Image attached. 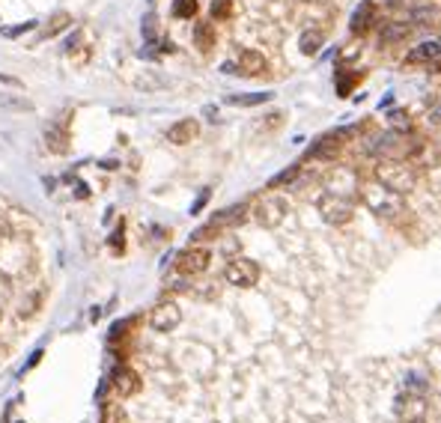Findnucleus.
I'll return each instance as SVG.
<instances>
[{"label": "nucleus", "instance_id": "nucleus-30", "mask_svg": "<svg viewBox=\"0 0 441 423\" xmlns=\"http://www.w3.org/2000/svg\"><path fill=\"white\" fill-rule=\"evenodd\" d=\"M435 18H438V9H433V6L414 9V24H421V27H426V24H435Z\"/></svg>", "mask_w": 441, "mask_h": 423}, {"label": "nucleus", "instance_id": "nucleus-24", "mask_svg": "<svg viewBox=\"0 0 441 423\" xmlns=\"http://www.w3.org/2000/svg\"><path fill=\"white\" fill-rule=\"evenodd\" d=\"M72 24V15L69 12H54L51 18H48V24H45V36H57L60 30H66Z\"/></svg>", "mask_w": 441, "mask_h": 423}, {"label": "nucleus", "instance_id": "nucleus-20", "mask_svg": "<svg viewBox=\"0 0 441 423\" xmlns=\"http://www.w3.org/2000/svg\"><path fill=\"white\" fill-rule=\"evenodd\" d=\"M248 206L245 203H238V206H230V209H224L221 212V215H215V218H212L209 223H215V227L218 230H224V227H236V223H242L245 218H248Z\"/></svg>", "mask_w": 441, "mask_h": 423}, {"label": "nucleus", "instance_id": "nucleus-22", "mask_svg": "<svg viewBox=\"0 0 441 423\" xmlns=\"http://www.w3.org/2000/svg\"><path fill=\"white\" fill-rule=\"evenodd\" d=\"M388 122H390V131L411 134V129H414V122H411V117H409V110H402V108L390 110V114H388Z\"/></svg>", "mask_w": 441, "mask_h": 423}, {"label": "nucleus", "instance_id": "nucleus-9", "mask_svg": "<svg viewBox=\"0 0 441 423\" xmlns=\"http://www.w3.org/2000/svg\"><path fill=\"white\" fill-rule=\"evenodd\" d=\"M394 415L400 420H421V417H426V396H414V393L402 391L394 400Z\"/></svg>", "mask_w": 441, "mask_h": 423}, {"label": "nucleus", "instance_id": "nucleus-2", "mask_svg": "<svg viewBox=\"0 0 441 423\" xmlns=\"http://www.w3.org/2000/svg\"><path fill=\"white\" fill-rule=\"evenodd\" d=\"M373 173H376V182H382L385 188L397 191L402 197L414 191V185H418V170L409 161H379Z\"/></svg>", "mask_w": 441, "mask_h": 423}, {"label": "nucleus", "instance_id": "nucleus-13", "mask_svg": "<svg viewBox=\"0 0 441 423\" xmlns=\"http://www.w3.org/2000/svg\"><path fill=\"white\" fill-rule=\"evenodd\" d=\"M269 69V60L262 57L260 51H254V48H245L242 54H238V74H245V78H257V74H266Z\"/></svg>", "mask_w": 441, "mask_h": 423}, {"label": "nucleus", "instance_id": "nucleus-3", "mask_svg": "<svg viewBox=\"0 0 441 423\" xmlns=\"http://www.w3.org/2000/svg\"><path fill=\"white\" fill-rule=\"evenodd\" d=\"M418 143H421V138H414V134L385 131V134H379V138H376L373 152L379 155V161H411Z\"/></svg>", "mask_w": 441, "mask_h": 423}, {"label": "nucleus", "instance_id": "nucleus-8", "mask_svg": "<svg viewBox=\"0 0 441 423\" xmlns=\"http://www.w3.org/2000/svg\"><path fill=\"white\" fill-rule=\"evenodd\" d=\"M179 322H182V310L176 301H161L153 307V313H149V325H153V331H158V334L179 328Z\"/></svg>", "mask_w": 441, "mask_h": 423}, {"label": "nucleus", "instance_id": "nucleus-32", "mask_svg": "<svg viewBox=\"0 0 441 423\" xmlns=\"http://www.w3.org/2000/svg\"><path fill=\"white\" fill-rule=\"evenodd\" d=\"M27 30H33V21H24V24H18V27L4 30V36H21V33H27Z\"/></svg>", "mask_w": 441, "mask_h": 423}, {"label": "nucleus", "instance_id": "nucleus-25", "mask_svg": "<svg viewBox=\"0 0 441 423\" xmlns=\"http://www.w3.org/2000/svg\"><path fill=\"white\" fill-rule=\"evenodd\" d=\"M298 176H301V164H293V167H286L283 173H277V176L269 182V188L274 191V188H283V185H293Z\"/></svg>", "mask_w": 441, "mask_h": 423}, {"label": "nucleus", "instance_id": "nucleus-27", "mask_svg": "<svg viewBox=\"0 0 441 423\" xmlns=\"http://www.w3.org/2000/svg\"><path fill=\"white\" fill-rule=\"evenodd\" d=\"M200 4L197 0H173V15L176 18H194Z\"/></svg>", "mask_w": 441, "mask_h": 423}, {"label": "nucleus", "instance_id": "nucleus-12", "mask_svg": "<svg viewBox=\"0 0 441 423\" xmlns=\"http://www.w3.org/2000/svg\"><path fill=\"white\" fill-rule=\"evenodd\" d=\"M113 391H117L122 400H129V396H134L137 391H141V376H137L134 370H129V367H117L113 370Z\"/></svg>", "mask_w": 441, "mask_h": 423}, {"label": "nucleus", "instance_id": "nucleus-23", "mask_svg": "<svg viewBox=\"0 0 441 423\" xmlns=\"http://www.w3.org/2000/svg\"><path fill=\"white\" fill-rule=\"evenodd\" d=\"M271 93H254V96H230L226 105H236V108H254V105H262L269 102Z\"/></svg>", "mask_w": 441, "mask_h": 423}, {"label": "nucleus", "instance_id": "nucleus-35", "mask_svg": "<svg viewBox=\"0 0 441 423\" xmlns=\"http://www.w3.org/2000/svg\"><path fill=\"white\" fill-rule=\"evenodd\" d=\"M430 122H433V126H441V105L430 110Z\"/></svg>", "mask_w": 441, "mask_h": 423}, {"label": "nucleus", "instance_id": "nucleus-11", "mask_svg": "<svg viewBox=\"0 0 441 423\" xmlns=\"http://www.w3.org/2000/svg\"><path fill=\"white\" fill-rule=\"evenodd\" d=\"M373 21H376V4H373V0H361L358 9L352 12L349 30L355 33V36H367L370 27H373Z\"/></svg>", "mask_w": 441, "mask_h": 423}, {"label": "nucleus", "instance_id": "nucleus-31", "mask_svg": "<svg viewBox=\"0 0 441 423\" xmlns=\"http://www.w3.org/2000/svg\"><path fill=\"white\" fill-rule=\"evenodd\" d=\"M218 233H221V230L215 227V223H209V227H200V230H197V233L191 235V239H194V242L200 245V242H209V239H218Z\"/></svg>", "mask_w": 441, "mask_h": 423}, {"label": "nucleus", "instance_id": "nucleus-6", "mask_svg": "<svg viewBox=\"0 0 441 423\" xmlns=\"http://www.w3.org/2000/svg\"><path fill=\"white\" fill-rule=\"evenodd\" d=\"M224 278H226V283L238 286V289H250V286L260 280V266L254 263V259H248V256H236V259L226 263Z\"/></svg>", "mask_w": 441, "mask_h": 423}, {"label": "nucleus", "instance_id": "nucleus-14", "mask_svg": "<svg viewBox=\"0 0 441 423\" xmlns=\"http://www.w3.org/2000/svg\"><path fill=\"white\" fill-rule=\"evenodd\" d=\"M346 131H334V134H325V138H319V143L310 149V158H319V161H334L340 155V149H343V141Z\"/></svg>", "mask_w": 441, "mask_h": 423}, {"label": "nucleus", "instance_id": "nucleus-37", "mask_svg": "<svg viewBox=\"0 0 441 423\" xmlns=\"http://www.w3.org/2000/svg\"><path fill=\"white\" fill-rule=\"evenodd\" d=\"M0 316H4V313H0Z\"/></svg>", "mask_w": 441, "mask_h": 423}, {"label": "nucleus", "instance_id": "nucleus-36", "mask_svg": "<svg viewBox=\"0 0 441 423\" xmlns=\"http://www.w3.org/2000/svg\"><path fill=\"white\" fill-rule=\"evenodd\" d=\"M400 423H426V417H421V420H400Z\"/></svg>", "mask_w": 441, "mask_h": 423}, {"label": "nucleus", "instance_id": "nucleus-7", "mask_svg": "<svg viewBox=\"0 0 441 423\" xmlns=\"http://www.w3.org/2000/svg\"><path fill=\"white\" fill-rule=\"evenodd\" d=\"M209 259H212V254L206 251V247H200V245L185 247V251L176 256V271H179V275H185V278L203 275V271L209 268Z\"/></svg>", "mask_w": 441, "mask_h": 423}, {"label": "nucleus", "instance_id": "nucleus-18", "mask_svg": "<svg viewBox=\"0 0 441 423\" xmlns=\"http://www.w3.org/2000/svg\"><path fill=\"white\" fill-rule=\"evenodd\" d=\"M349 188H358V182H355V173L346 170V167H337L331 176H328V191L331 194H340V197H346Z\"/></svg>", "mask_w": 441, "mask_h": 423}, {"label": "nucleus", "instance_id": "nucleus-16", "mask_svg": "<svg viewBox=\"0 0 441 423\" xmlns=\"http://www.w3.org/2000/svg\"><path fill=\"white\" fill-rule=\"evenodd\" d=\"M409 36H411V24H406V21H388L385 27L379 30V42H382L385 48H390V45L406 42Z\"/></svg>", "mask_w": 441, "mask_h": 423}, {"label": "nucleus", "instance_id": "nucleus-28", "mask_svg": "<svg viewBox=\"0 0 441 423\" xmlns=\"http://www.w3.org/2000/svg\"><path fill=\"white\" fill-rule=\"evenodd\" d=\"M209 12H212V18L215 21H226L233 15V0H212Z\"/></svg>", "mask_w": 441, "mask_h": 423}, {"label": "nucleus", "instance_id": "nucleus-4", "mask_svg": "<svg viewBox=\"0 0 441 423\" xmlns=\"http://www.w3.org/2000/svg\"><path fill=\"white\" fill-rule=\"evenodd\" d=\"M286 212H289V200L283 194H266V197H260L257 206H254V218L260 227H266V230H274V227H281L283 218H286Z\"/></svg>", "mask_w": 441, "mask_h": 423}, {"label": "nucleus", "instance_id": "nucleus-1", "mask_svg": "<svg viewBox=\"0 0 441 423\" xmlns=\"http://www.w3.org/2000/svg\"><path fill=\"white\" fill-rule=\"evenodd\" d=\"M358 197H361V203L367 206L373 215H379V218H400L402 212H406V200H402V194L397 191H390L385 188L382 182H361L358 185Z\"/></svg>", "mask_w": 441, "mask_h": 423}, {"label": "nucleus", "instance_id": "nucleus-19", "mask_svg": "<svg viewBox=\"0 0 441 423\" xmlns=\"http://www.w3.org/2000/svg\"><path fill=\"white\" fill-rule=\"evenodd\" d=\"M215 42H218V36H215V24H209V21H197V27H194V45H197V51L209 54L212 48H215Z\"/></svg>", "mask_w": 441, "mask_h": 423}, {"label": "nucleus", "instance_id": "nucleus-21", "mask_svg": "<svg viewBox=\"0 0 441 423\" xmlns=\"http://www.w3.org/2000/svg\"><path fill=\"white\" fill-rule=\"evenodd\" d=\"M322 42H325V33L322 30H305V33H301V39H298V48H301V54L313 57V54H319Z\"/></svg>", "mask_w": 441, "mask_h": 423}, {"label": "nucleus", "instance_id": "nucleus-10", "mask_svg": "<svg viewBox=\"0 0 441 423\" xmlns=\"http://www.w3.org/2000/svg\"><path fill=\"white\" fill-rule=\"evenodd\" d=\"M409 66H441V39H430V42H421L414 45L409 57H406Z\"/></svg>", "mask_w": 441, "mask_h": 423}, {"label": "nucleus", "instance_id": "nucleus-15", "mask_svg": "<svg viewBox=\"0 0 441 423\" xmlns=\"http://www.w3.org/2000/svg\"><path fill=\"white\" fill-rule=\"evenodd\" d=\"M197 134H200V122L197 119H179L176 126L167 129V141L176 143V146H185V143L197 141Z\"/></svg>", "mask_w": 441, "mask_h": 423}, {"label": "nucleus", "instance_id": "nucleus-34", "mask_svg": "<svg viewBox=\"0 0 441 423\" xmlns=\"http://www.w3.org/2000/svg\"><path fill=\"white\" fill-rule=\"evenodd\" d=\"M9 235H12V227H9V221H6L4 215H0V239H9Z\"/></svg>", "mask_w": 441, "mask_h": 423}, {"label": "nucleus", "instance_id": "nucleus-26", "mask_svg": "<svg viewBox=\"0 0 441 423\" xmlns=\"http://www.w3.org/2000/svg\"><path fill=\"white\" fill-rule=\"evenodd\" d=\"M402 391L414 393V396H426V379L418 376V372H411V376H406V382H402Z\"/></svg>", "mask_w": 441, "mask_h": 423}, {"label": "nucleus", "instance_id": "nucleus-29", "mask_svg": "<svg viewBox=\"0 0 441 423\" xmlns=\"http://www.w3.org/2000/svg\"><path fill=\"white\" fill-rule=\"evenodd\" d=\"M69 60H72L75 66H84L87 60H90V45H84V42L72 45V48H69Z\"/></svg>", "mask_w": 441, "mask_h": 423}, {"label": "nucleus", "instance_id": "nucleus-5", "mask_svg": "<svg viewBox=\"0 0 441 423\" xmlns=\"http://www.w3.org/2000/svg\"><path fill=\"white\" fill-rule=\"evenodd\" d=\"M319 215H322L325 223L343 227V223H349L352 215H355V206H352L349 197H340V194L325 191V194L319 197Z\"/></svg>", "mask_w": 441, "mask_h": 423}, {"label": "nucleus", "instance_id": "nucleus-33", "mask_svg": "<svg viewBox=\"0 0 441 423\" xmlns=\"http://www.w3.org/2000/svg\"><path fill=\"white\" fill-rule=\"evenodd\" d=\"M110 247H113V251H122V223H120V230L113 233V239H110Z\"/></svg>", "mask_w": 441, "mask_h": 423}, {"label": "nucleus", "instance_id": "nucleus-17", "mask_svg": "<svg viewBox=\"0 0 441 423\" xmlns=\"http://www.w3.org/2000/svg\"><path fill=\"white\" fill-rule=\"evenodd\" d=\"M45 143H48V149H51V152L66 155V152H69V131H66V126H63V122H54V126H48V129H45Z\"/></svg>", "mask_w": 441, "mask_h": 423}]
</instances>
